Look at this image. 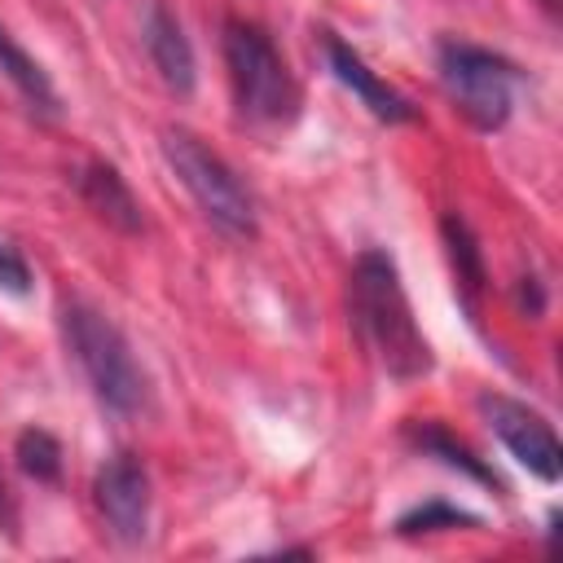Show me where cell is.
<instances>
[{
    "mask_svg": "<svg viewBox=\"0 0 563 563\" xmlns=\"http://www.w3.org/2000/svg\"><path fill=\"white\" fill-rule=\"evenodd\" d=\"M479 413L528 475H537L545 484H554L563 475V444L537 409H528L523 400H510V396H479Z\"/></svg>",
    "mask_w": 563,
    "mask_h": 563,
    "instance_id": "obj_6",
    "label": "cell"
},
{
    "mask_svg": "<svg viewBox=\"0 0 563 563\" xmlns=\"http://www.w3.org/2000/svg\"><path fill=\"white\" fill-rule=\"evenodd\" d=\"M224 66H229V88L233 101L246 119L255 123H286L299 110V84L273 40L242 18L224 22Z\"/></svg>",
    "mask_w": 563,
    "mask_h": 563,
    "instance_id": "obj_3",
    "label": "cell"
},
{
    "mask_svg": "<svg viewBox=\"0 0 563 563\" xmlns=\"http://www.w3.org/2000/svg\"><path fill=\"white\" fill-rule=\"evenodd\" d=\"M92 497H97V510H101L106 528L119 541L136 545L145 537V528H150V475H145L136 453L106 457V466L92 479Z\"/></svg>",
    "mask_w": 563,
    "mask_h": 563,
    "instance_id": "obj_7",
    "label": "cell"
},
{
    "mask_svg": "<svg viewBox=\"0 0 563 563\" xmlns=\"http://www.w3.org/2000/svg\"><path fill=\"white\" fill-rule=\"evenodd\" d=\"M62 339L66 352L75 356L84 383L92 387V396L101 400V409L132 418L145 405V374L123 339V330L97 312L92 303H62Z\"/></svg>",
    "mask_w": 563,
    "mask_h": 563,
    "instance_id": "obj_2",
    "label": "cell"
},
{
    "mask_svg": "<svg viewBox=\"0 0 563 563\" xmlns=\"http://www.w3.org/2000/svg\"><path fill=\"white\" fill-rule=\"evenodd\" d=\"M444 528H479V515H471V510H462V506H449V501H427V506H413L409 515L396 519V532H400V537L444 532Z\"/></svg>",
    "mask_w": 563,
    "mask_h": 563,
    "instance_id": "obj_15",
    "label": "cell"
},
{
    "mask_svg": "<svg viewBox=\"0 0 563 563\" xmlns=\"http://www.w3.org/2000/svg\"><path fill=\"white\" fill-rule=\"evenodd\" d=\"M163 158L176 172V180L189 189V198L198 202V211L229 238H255V198L246 194V185L238 180V172L207 150L194 132L172 128L163 132Z\"/></svg>",
    "mask_w": 563,
    "mask_h": 563,
    "instance_id": "obj_4",
    "label": "cell"
},
{
    "mask_svg": "<svg viewBox=\"0 0 563 563\" xmlns=\"http://www.w3.org/2000/svg\"><path fill=\"white\" fill-rule=\"evenodd\" d=\"M79 194H84V202H88L106 224H114L119 233H141V229H145V216H141L136 194L128 189V180H123L110 163H88V167L79 172Z\"/></svg>",
    "mask_w": 563,
    "mask_h": 563,
    "instance_id": "obj_10",
    "label": "cell"
},
{
    "mask_svg": "<svg viewBox=\"0 0 563 563\" xmlns=\"http://www.w3.org/2000/svg\"><path fill=\"white\" fill-rule=\"evenodd\" d=\"M13 457H18L22 475H31L35 484H53L62 475V444L44 427H26L13 444Z\"/></svg>",
    "mask_w": 563,
    "mask_h": 563,
    "instance_id": "obj_14",
    "label": "cell"
},
{
    "mask_svg": "<svg viewBox=\"0 0 563 563\" xmlns=\"http://www.w3.org/2000/svg\"><path fill=\"white\" fill-rule=\"evenodd\" d=\"M352 321L361 330V339L374 347V356L383 361V369L396 383H413L422 374H431V343L422 339L400 268L383 246H369L356 268H352Z\"/></svg>",
    "mask_w": 563,
    "mask_h": 563,
    "instance_id": "obj_1",
    "label": "cell"
},
{
    "mask_svg": "<svg viewBox=\"0 0 563 563\" xmlns=\"http://www.w3.org/2000/svg\"><path fill=\"white\" fill-rule=\"evenodd\" d=\"M0 290H9V295H26L31 290V268L13 246H0Z\"/></svg>",
    "mask_w": 563,
    "mask_h": 563,
    "instance_id": "obj_16",
    "label": "cell"
},
{
    "mask_svg": "<svg viewBox=\"0 0 563 563\" xmlns=\"http://www.w3.org/2000/svg\"><path fill=\"white\" fill-rule=\"evenodd\" d=\"M440 79H444V92L453 97V106L479 132H497L510 119L519 66L506 62L501 53L466 44V40H444L440 44Z\"/></svg>",
    "mask_w": 563,
    "mask_h": 563,
    "instance_id": "obj_5",
    "label": "cell"
},
{
    "mask_svg": "<svg viewBox=\"0 0 563 563\" xmlns=\"http://www.w3.org/2000/svg\"><path fill=\"white\" fill-rule=\"evenodd\" d=\"M145 48H150V62L158 70V79L172 88V92H194V79H198V66H194V48L180 31V22L154 4L145 13Z\"/></svg>",
    "mask_w": 563,
    "mask_h": 563,
    "instance_id": "obj_9",
    "label": "cell"
},
{
    "mask_svg": "<svg viewBox=\"0 0 563 563\" xmlns=\"http://www.w3.org/2000/svg\"><path fill=\"white\" fill-rule=\"evenodd\" d=\"M0 510H4V479H0Z\"/></svg>",
    "mask_w": 563,
    "mask_h": 563,
    "instance_id": "obj_17",
    "label": "cell"
},
{
    "mask_svg": "<svg viewBox=\"0 0 563 563\" xmlns=\"http://www.w3.org/2000/svg\"><path fill=\"white\" fill-rule=\"evenodd\" d=\"M440 233H444V255H449L453 282H457L462 299L475 308V299L484 295V282H488V273H484V255H479V242H475V233L466 229V220H462V216H444V220H440Z\"/></svg>",
    "mask_w": 563,
    "mask_h": 563,
    "instance_id": "obj_11",
    "label": "cell"
},
{
    "mask_svg": "<svg viewBox=\"0 0 563 563\" xmlns=\"http://www.w3.org/2000/svg\"><path fill=\"white\" fill-rule=\"evenodd\" d=\"M413 444L418 449H427L431 457H440L444 466H453V471H462V475H471L475 484H488V488H501V479H497V471L493 466H484L462 440H453L444 427H435V422H427V427H413Z\"/></svg>",
    "mask_w": 563,
    "mask_h": 563,
    "instance_id": "obj_13",
    "label": "cell"
},
{
    "mask_svg": "<svg viewBox=\"0 0 563 563\" xmlns=\"http://www.w3.org/2000/svg\"><path fill=\"white\" fill-rule=\"evenodd\" d=\"M541 4H545V9H554V4H559V0H541Z\"/></svg>",
    "mask_w": 563,
    "mask_h": 563,
    "instance_id": "obj_18",
    "label": "cell"
},
{
    "mask_svg": "<svg viewBox=\"0 0 563 563\" xmlns=\"http://www.w3.org/2000/svg\"><path fill=\"white\" fill-rule=\"evenodd\" d=\"M325 57H330L334 79H339L374 119H383V123H409V119H413V106H409L391 84H383V79L365 66V57H361L352 44H343L339 35H325Z\"/></svg>",
    "mask_w": 563,
    "mask_h": 563,
    "instance_id": "obj_8",
    "label": "cell"
},
{
    "mask_svg": "<svg viewBox=\"0 0 563 563\" xmlns=\"http://www.w3.org/2000/svg\"><path fill=\"white\" fill-rule=\"evenodd\" d=\"M0 70L13 79V88L35 106V110H44V114H57V92H53V84H48V75L40 70V62L22 48V44H13V35L0 26Z\"/></svg>",
    "mask_w": 563,
    "mask_h": 563,
    "instance_id": "obj_12",
    "label": "cell"
}]
</instances>
